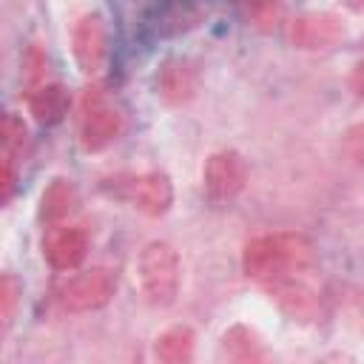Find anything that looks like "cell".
<instances>
[{
    "label": "cell",
    "mask_w": 364,
    "mask_h": 364,
    "mask_svg": "<svg viewBox=\"0 0 364 364\" xmlns=\"http://www.w3.org/2000/svg\"><path fill=\"white\" fill-rule=\"evenodd\" d=\"M316 264V247L301 233H264L245 245L242 270L253 282H273L290 273L310 270Z\"/></svg>",
    "instance_id": "obj_1"
},
{
    "label": "cell",
    "mask_w": 364,
    "mask_h": 364,
    "mask_svg": "<svg viewBox=\"0 0 364 364\" xmlns=\"http://www.w3.org/2000/svg\"><path fill=\"white\" fill-rule=\"evenodd\" d=\"M179 253L168 242H148L136 259L142 299L151 307H171L179 293Z\"/></svg>",
    "instance_id": "obj_2"
},
{
    "label": "cell",
    "mask_w": 364,
    "mask_h": 364,
    "mask_svg": "<svg viewBox=\"0 0 364 364\" xmlns=\"http://www.w3.org/2000/svg\"><path fill=\"white\" fill-rule=\"evenodd\" d=\"M114 290H117L114 276L102 267H91V270L71 276L60 287V304L68 313H91V310L105 307L114 299Z\"/></svg>",
    "instance_id": "obj_3"
},
{
    "label": "cell",
    "mask_w": 364,
    "mask_h": 364,
    "mask_svg": "<svg viewBox=\"0 0 364 364\" xmlns=\"http://www.w3.org/2000/svg\"><path fill=\"white\" fill-rule=\"evenodd\" d=\"M202 182H205V193L210 202L225 205L230 199H236L247 182V162L242 159L239 151H216L208 156L205 171H202Z\"/></svg>",
    "instance_id": "obj_4"
},
{
    "label": "cell",
    "mask_w": 364,
    "mask_h": 364,
    "mask_svg": "<svg viewBox=\"0 0 364 364\" xmlns=\"http://www.w3.org/2000/svg\"><path fill=\"white\" fill-rule=\"evenodd\" d=\"M71 51L82 74H97L108 57V28L102 14H82L71 28Z\"/></svg>",
    "instance_id": "obj_5"
},
{
    "label": "cell",
    "mask_w": 364,
    "mask_h": 364,
    "mask_svg": "<svg viewBox=\"0 0 364 364\" xmlns=\"http://www.w3.org/2000/svg\"><path fill=\"white\" fill-rule=\"evenodd\" d=\"M347 37V26L333 11H307L299 14L290 26V40L301 51H324L338 46Z\"/></svg>",
    "instance_id": "obj_6"
},
{
    "label": "cell",
    "mask_w": 364,
    "mask_h": 364,
    "mask_svg": "<svg viewBox=\"0 0 364 364\" xmlns=\"http://www.w3.org/2000/svg\"><path fill=\"white\" fill-rule=\"evenodd\" d=\"M267 287H270V296L279 304V310L284 316H290L293 321H304L307 324V321L318 318L321 301H318L316 290H310L304 282H299L293 276H282V279L267 282Z\"/></svg>",
    "instance_id": "obj_7"
},
{
    "label": "cell",
    "mask_w": 364,
    "mask_h": 364,
    "mask_svg": "<svg viewBox=\"0 0 364 364\" xmlns=\"http://www.w3.org/2000/svg\"><path fill=\"white\" fill-rule=\"evenodd\" d=\"M196 88H199V68L191 60L173 57V60L162 63V68L156 74V94L165 102L182 105L196 94Z\"/></svg>",
    "instance_id": "obj_8"
},
{
    "label": "cell",
    "mask_w": 364,
    "mask_h": 364,
    "mask_svg": "<svg viewBox=\"0 0 364 364\" xmlns=\"http://www.w3.org/2000/svg\"><path fill=\"white\" fill-rule=\"evenodd\" d=\"M131 199L134 205L148 216H165L173 205V185L165 173L148 171L131 182Z\"/></svg>",
    "instance_id": "obj_9"
},
{
    "label": "cell",
    "mask_w": 364,
    "mask_h": 364,
    "mask_svg": "<svg viewBox=\"0 0 364 364\" xmlns=\"http://www.w3.org/2000/svg\"><path fill=\"white\" fill-rule=\"evenodd\" d=\"M122 131V117L117 108L108 105H94L85 111L82 125H80V142L85 151H102L108 148Z\"/></svg>",
    "instance_id": "obj_10"
},
{
    "label": "cell",
    "mask_w": 364,
    "mask_h": 364,
    "mask_svg": "<svg viewBox=\"0 0 364 364\" xmlns=\"http://www.w3.org/2000/svg\"><path fill=\"white\" fill-rule=\"evenodd\" d=\"M88 253V236L80 228H63L48 236L46 259L54 270H77Z\"/></svg>",
    "instance_id": "obj_11"
},
{
    "label": "cell",
    "mask_w": 364,
    "mask_h": 364,
    "mask_svg": "<svg viewBox=\"0 0 364 364\" xmlns=\"http://www.w3.org/2000/svg\"><path fill=\"white\" fill-rule=\"evenodd\" d=\"M28 111L40 125H54L68 111V91L60 82H43L28 94Z\"/></svg>",
    "instance_id": "obj_12"
},
{
    "label": "cell",
    "mask_w": 364,
    "mask_h": 364,
    "mask_svg": "<svg viewBox=\"0 0 364 364\" xmlns=\"http://www.w3.org/2000/svg\"><path fill=\"white\" fill-rule=\"evenodd\" d=\"M77 188L71 179H51V185L43 191L40 196V219L54 225V222H63L65 216L74 213L77 208Z\"/></svg>",
    "instance_id": "obj_13"
},
{
    "label": "cell",
    "mask_w": 364,
    "mask_h": 364,
    "mask_svg": "<svg viewBox=\"0 0 364 364\" xmlns=\"http://www.w3.org/2000/svg\"><path fill=\"white\" fill-rule=\"evenodd\" d=\"M193 347H196L193 330L185 327V324H176L154 341V355L165 364H185V361L193 358Z\"/></svg>",
    "instance_id": "obj_14"
},
{
    "label": "cell",
    "mask_w": 364,
    "mask_h": 364,
    "mask_svg": "<svg viewBox=\"0 0 364 364\" xmlns=\"http://www.w3.org/2000/svg\"><path fill=\"white\" fill-rule=\"evenodd\" d=\"M222 353L233 361H253V358H262L264 350L256 338V333H250L247 327H230L225 336H222Z\"/></svg>",
    "instance_id": "obj_15"
},
{
    "label": "cell",
    "mask_w": 364,
    "mask_h": 364,
    "mask_svg": "<svg viewBox=\"0 0 364 364\" xmlns=\"http://www.w3.org/2000/svg\"><path fill=\"white\" fill-rule=\"evenodd\" d=\"M242 11H245L247 23L259 31H273L284 20L282 0H242Z\"/></svg>",
    "instance_id": "obj_16"
},
{
    "label": "cell",
    "mask_w": 364,
    "mask_h": 364,
    "mask_svg": "<svg viewBox=\"0 0 364 364\" xmlns=\"http://www.w3.org/2000/svg\"><path fill=\"white\" fill-rule=\"evenodd\" d=\"M0 136H3V154L14 156L17 151L26 148L28 142V131H26V122L14 114H6L3 117V125H0Z\"/></svg>",
    "instance_id": "obj_17"
},
{
    "label": "cell",
    "mask_w": 364,
    "mask_h": 364,
    "mask_svg": "<svg viewBox=\"0 0 364 364\" xmlns=\"http://www.w3.org/2000/svg\"><path fill=\"white\" fill-rule=\"evenodd\" d=\"M20 293H23L20 282L11 273H6L0 279V316H3L6 327L14 321V313H17V304H20Z\"/></svg>",
    "instance_id": "obj_18"
},
{
    "label": "cell",
    "mask_w": 364,
    "mask_h": 364,
    "mask_svg": "<svg viewBox=\"0 0 364 364\" xmlns=\"http://www.w3.org/2000/svg\"><path fill=\"white\" fill-rule=\"evenodd\" d=\"M341 151H344V156H347L355 168H364V122L347 128V134H344V139H341Z\"/></svg>",
    "instance_id": "obj_19"
},
{
    "label": "cell",
    "mask_w": 364,
    "mask_h": 364,
    "mask_svg": "<svg viewBox=\"0 0 364 364\" xmlns=\"http://www.w3.org/2000/svg\"><path fill=\"white\" fill-rule=\"evenodd\" d=\"M23 65H26V77H28V82H31V85H37V80H40V74H43V68H46V57L40 54V48H37V46H31V48H28V54H26Z\"/></svg>",
    "instance_id": "obj_20"
},
{
    "label": "cell",
    "mask_w": 364,
    "mask_h": 364,
    "mask_svg": "<svg viewBox=\"0 0 364 364\" xmlns=\"http://www.w3.org/2000/svg\"><path fill=\"white\" fill-rule=\"evenodd\" d=\"M0 185H3V202H9L11 191H14V156L3 154V176H0Z\"/></svg>",
    "instance_id": "obj_21"
},
{
    "label": "cell",
    "mask_w": 364,
    "mask_h": 364,
    "mask_svg": "<svg viewBox=\"0 0 364 364\" xmlns=\"http://www.w3.org/2000/svg\"><path fill=\"white\" fill-rule=\"evenodd\" d=\"M350 88H353V94H355L358 100H364V60L353 68V74H350Z\"/></svg>",
    "instance_id": "obj_22"
},
{
    "label": "cell",
    "mask_w": 364,
    "mask_h": 364,
    "mask_svg": "<svg viewBox=\"0 0 364 364\" xmlns=\"http://www.w3.org/2000/svg\"><path fill=\"white\" fill-rule=\"evenodd\" d=\"M347 9H353V11H364V0H341Z\"/></svg>",
    "instance_id": "obj_23"
}]
</instances>
